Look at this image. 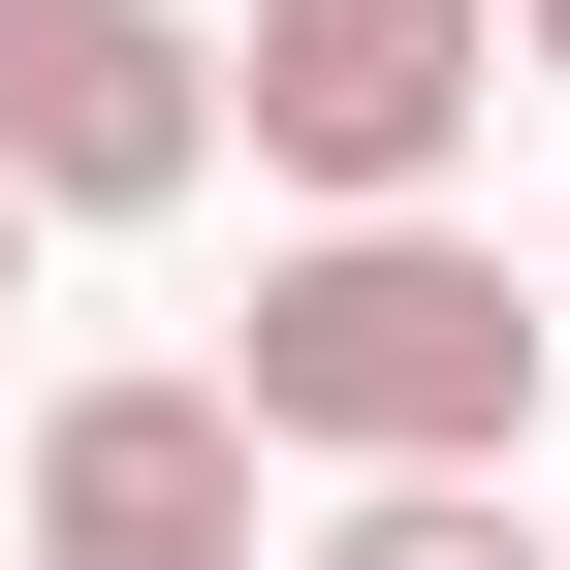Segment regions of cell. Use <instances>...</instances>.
Wrapping results in <instances>:
<instances>
[{"instance_id":"obj_1","label":"cell","mask_w":570,"mask_h":570,"mask_svg":"<svg viewBox=\"0 0 570 570\" xmlns=\"http://www.w3.org/2000/svg\"><path fill=\"white\" fill-rule=\"evenodd\" d=\"M539 348H570V317H539L475 223H317V254L223 317V412H254L285 475H508V444H539Z\"/></svg>"},{"instance_id":"obj_2","label":"cell","mask_w":570,"mask_h":570,"mask_svg":"<svg viewBox=\"0 0 570 570\" xmlns=\"http://www.w3.org/2000/svg\"><path fill=\"white\" fill-rule=\"evenodd\" d=\"M475 96H508V0H254L223 32V127L317 190V223H444Z\"/></svg>"},{"instance_id":"obj_3","label":"cell","mask_w":570,"mask_h":570,"mask_svg":"<svg viewBox=\"0 0 570 570\" xmlns=\"http://www.w3.org/2000/svg\"><path fill=\"white\" fill-rule=\"evenodd\" d=\"M0 190L32 223H190L223 190V32L190 0H0Z\"/></svg>"},{"instance_id":"obj_4","label":"cell","mask_w":570,"mask_h":570,"mask_svg":"<svg viewBox=\"0 0 570 570\" xmlns=\"http://www.w3.org/2000/svg\"><path fill=\"white\" fill-rule=\"evenodd\" d=\"M254 475H285V444H254L223 381H63V412H32V508H0V570H285V539H254Z\"/></svg>"},{"instance_id":"obj_5","label":"cell","mask_w":570,"mask_h":570,"mask_svg":"<svg viewBox=\"0 0 570 570\" xmlns=\"http://www.w3.org/2000/svg\"><path fill=\"white\" fill-rule=\"evenodd\" d=\"M285 570H539V539H508V475H348Z\"/></svg>"},{"instance_id":"obj_6","label":"cell","mask_w":570,"mask_h":570,"mask_svg":"<svg viewBox=\"0 0 570 570\" xmlns=\"http://www.w3.org/2000/svg\"><path fill=\"white\" fill-rule=\"evenodd\" d=\"M0 317H32V190H0Z\"/></svg>"},{"instance_id":"obj_7","label":"cell","mask_w":570,"mask_h":570,"mask_svg":"<svg viewBox=\"0 0 570 570\" xmlns=\"http://www.w3.org/2000/svg\"><path fill=\"white\" fill-rule=\"evenodd\" d=\"M508 63H570V0H508Z\"/></svg>"},{"instance_id":"obj_8","label":"cell","mask_w":570,"mask_h":570,"mask_svg":"<svg viewBox=\"0 0 570 570\" xmlns=\"http://www.w3.org/2000/svg\"><path fill=\"white\" fill-rule=\"evenodd\" d=\"M539 570H570V508H539Z\"/></svg>"}]
</instances>
